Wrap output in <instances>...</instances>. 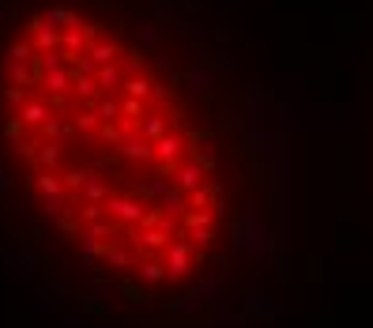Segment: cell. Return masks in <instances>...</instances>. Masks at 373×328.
Here are the masks:
<instances>
[{
	"instance_id": "6da1fadb",
	"label": "cell",
	"mask_w": 373,
	"mask_h": 328,
	"mask_svg": "<svg viewBox=\"0 0 373 328\" xmlns=\"http://www.w3.org/2000/svg\"><path fill=\"white\" fill-rule=\"evenodd\" d=\"M0 140L87 310L234 328L276 294L279 204L238 61L178 0H49L0 49Z\"/></svg>"
}]
</instances>
